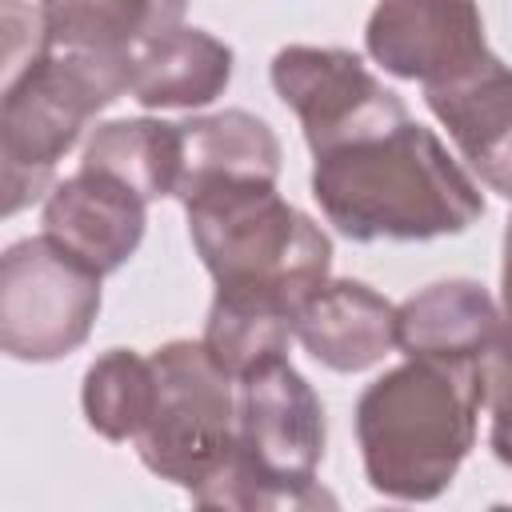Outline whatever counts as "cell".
I'll list each match as a JSON object with an SVG mask.
<instances>
[{
    "mask_svg": "<svg viewBox=\"0 0 512 512\" xmlns=\"http://www.w3.org/2000/svg\"><path fill=\"white\" fill-rule=\"evenodd\" d=\"M364 48L384 72L424 88L448 84L492 56L476 0H376Z\"/></svg>",
    "mask_w": 512,
    "mask_h": 512,
    "instance_id": "9",
    "label": "cell"
},
{
    "mask_svg": "<svg viewBox=\"0 0 512 512\" xmlns=\"http://www.w3.org/2000/svg\"><path fill=\"white\" fill-rule=\"evenodd\" d=\"M500 332V308L476 280H436L396 304V348L428 360H484Z\"/></svg>",
    "mask_w": 512,
    "mask_h": 512,
    "instance_id": "13",
    "label": "cell"
},
{
    "mask_svg": "<svg viewBox=\"0 0 512 512\" xmlns=\"http://www.w3.org/2000/svg\"><path fill=\"white\" fill-rule=\"evenodd\" d=\"M100 280L48 232L8 244L0 256V348L24 364L76 352L96 324Z\"/></svg>",
    "mask_w": 512,
    "mask_h": 512,
    "instance_id": "7",
    "label": "cell"
},
{
    "mask_svg": "<svg viewBox=\"0 0 512 512\" xmlns=\"http://www.w3.org/2000/svg\"><path fill=\"white\" fill-rule=\"evenodd\" d=\"M188 216V236L216 280L220 296L296 308L328 280V232L292 208L276 180H200L176 196Z\"/></svg>",
    "mask_w": 512,
    "mask_h": 512,
    "instance_id": "3",
    "label": "cell"
},
{
    "mask_svg": "<svg viewBox=\"0 0 512 512\" xmlns=\"http://www.w3.org/2000/svg\"><path fill=\"white\" fill-rule=\"evenodd\" d=\"M424 100L468 168L512 200V68L492 52L472 72L424 88Z\"/></svg>",
    "mask_w": 512,
    "mask_h": 512,
    "instance_id": "11",
    "label": "cell"
},
{
    "mask_svg": "<svg viewBox=\"0 0 512 512\" xmlns=\"http://www.w3.org/2000/svg\"><path fill=\"white\" fill-rule=\"evenodd\" d=\"M276 180L280 176V140L276 132L244 112L224 108L216 116L180 120V184L176 196L200 180Z\"/></svg>",
    "mask_w": 512,
    "mask_h": 512,
    "instance_id": "16",
    "label": "cell"
},
{
    "mask_svg": "<svg viewBox=\"0 0 512 512\" xmlns=\"http://www.w3.org/2000/svg\"><path fill=\"white\" fill-rule=\"evenodd\" d=\"M232 48L204 28H172L132 56V100L140 108H204L232 80Z\"/></svg>",
    "mask_w": 512,
    "mask_h": 512,
    "instance_id": "14",
    "label": "cell"
},
{
    "mask_svg": "<svg viewBox=\"0 0 512 512\" xmlns=\"http://www.w3.org/2000/svg\"><path fill=\"white\" fill-rule=\"evenodd\" d=\"M272 88L296 112L312 156L376 136L408 120L404 100L384 88L356 52L288 44L272 56Z\"/></svg>",
    "mask_w": 512,
    "mask_h": 512,
    "instance_id": "8",
    "label": "cell"
},
{
    "mask_svg": "<svg viewBox=\"0 0 512 512\" xmlns=\"http://www.w3.org/2000/svg\"><path fill=\"white\" fill-rule=\"evenodd\" d=\"M484 408H488V444L500 464L512 468V320L500 316V332L484 356Z\"/></svg>",
    "mask_w": 512,
    "mask_h": 512,
    "instance_id": "20",
    "label": "cell"
},
{
    "mask_svg": "<svg viewBox=\"0 0 512 512\" xmlns=\"http://www.w3.org/2000/svg\"><path fill=\"white\" fill-rule=\"evenodd\" d=\"M292 340H296L292 312L256 304V300H236V296L216 292L208 320H204V348L232 380L248 376L252 368H260L268 360L288 356Z\"/></svg>",
    "mask_w": 512,
    "mask_h": 512,
    "instance_id": "19",
    "label": "cell"
},
{
    "mask_svg": "<svg viewBox=\"0 0 512 512\" xmlns=\"http://www.w3.org/2000/svg\"><path fill=\"white\" fill-rule=\"evenodd\" d=\"M144 208L148 200L124 180L80 164L72 176L52 184L44 200V232L88 268L108 276L124 268L128 256H136L148 224Z\"/></svg>",
    "mask_w": 512,
    "mask_h": 512,
    "instance_id": "10",
    "label": "cell"
},
{
    "mask_svg": "<svg viewBox=\"0 0 512 512\" xmlns=\"http://www.w3.org/2000/svg\"><path fill=\"white\" fill-rule=\"evenodd\" d=\"M500 316L512 320V216L504 224V268H500Z\"/></svg>",
    "mask_w": 512,
    "mask_h": 512,
    "instance_id": "21",
    "label": "cell"
},
{
    "mask_svg": "<svg viewBox=\"0 0 512 512\" xmlns=\"http://www.w3.org/2000/svg\"><path fill=\"white\" fill-rule=\"evenodd\" d=\"M156 396V372L152 356H140L136 348H112L96 356L84 372L80 404L92 432H100L112 444L136 440Z\"/></svg>",
    "mask_w": 512,
    "mask_h": 512,
    "instance_id": "18",
    "label": "cell"
},
{
    "mask_svg": "<svg viewBox=\"0 0 512 512\" xmlns=\"http://www.w3.org/2000/svg\"><path fill=\"white\" fill-rule=\"evenodd\" d=\"M312 360L332 372H364L396 348V304L364 280H324L292 316Z\"/></svg>",
    "mask_w": 512,
    "mask_h": 512,
    "instance_id": "12",
    "label": "cell"
},
{
    "mask_svg": "<svg viewBox=\"0 0 512 512\" xmlns=\"http://www.w3.org/2000/svg\"><path fill=\"white\" fill-rule=\"evenodd\" d=\"M324 404L288 356L236 380V452L224 472L192 496L204 508H316L332 504L316 488L324 460Z\"/></svg>",
    "mask_w": 512,
    "mask_h": 512,
    "instance_id": "5",
    "label": "cell"
},
{
    "mask_svg": "<svg viewBox=\"0 0 512 512\" xmlns=\"http://www.w3.org/2000/svg\"><path fill=\"white\" fill-rule=\"evenodd\" d=\"M84 168H100L140 192L148 204L176 196L180 184V124L168 120H108L84 144Z\"/></svg>",
    "mask_w": 512,
    "mask_h": 512,
    "instance_id": "17",
    "label": "cell"
},
{
    "mask_svg": "<svg viewBox=\"0 0 512 512\" xmlns=\"http://www.w3.org/2000/svg\"><path fill=\"white\" fill-rule=\"evenodd\" d=\"M156 396L132 440L144 468L200 496L236 452V380L204 340H168L152 352Z\"/></svg>",
    "mask_w": 512,
    "mask_h": 512,
    "instance_id": "6",
    "label": "cell"
},
{
    "mask_svg": "<svg viewBox=\"0 0 512 512\" xmlns=\"http://www.w3.org/2000/svg\"><path fill=\"white\" fill-rule=\"evenodd\" d=\"M312 160L324 220L356 244L456 236L484 216L480 184L412 116Z\"/></svg>",
    "mask_w": 512,
    "mask_h": 512,
    "instance_id": "1",
    "label": "cell"
},
{
    "mask_svg": "<svg viewBox=\"0 0 512 512\" xmlns=\"http://www.w3.org/2000/svg\"><path fill=\"white\" fill-rule=\"evenodd\" d=\"M132 92V56L40 48L4 64L0 92V192L4 216H16L52 192L56 164L76 148L96 112Z\"/></svg>",
    "mask_w": 512,
    "mask_h": 512,
    "instance_id": "4",
    "label": "cell"
},
{
    "mask_svg": "<svg viewBox=\"0 0 512 512\" xmlns=\"http://www.w3.org/2000/svg\"><path fill=\"white\" fill-rule=\"evenodd\" d=\"M188 0H40L52 48L136 56L148 40L184 24Z\"/></svg>",
    "mask_w": 512,
    "mask_h": 512,
    "instance_id": "15",
    "label": "cell"
},
{
    "mask_svg": "<svg viewBox=\"0 0 512 512\" xmlns=\"http://www.w3.org/2000/svg\"><path fill=\"white\" fill-rule=\"evenodd\" d=\"M484 360H428L376 376L356 400L364 476L392 500H436L476 444Z\"/></svg>",
    "mask_w": 512,
    "mask_h": 512,
    "instance_id": "2",
    "label": "cell"
}]
</instances>
